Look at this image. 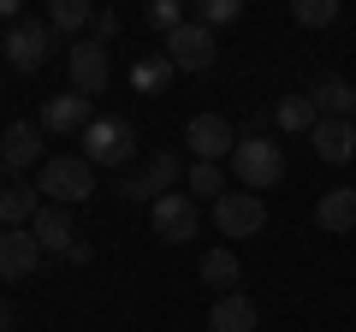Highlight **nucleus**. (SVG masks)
<instances>
[{
	"mask_svg": "<svg viewBox=\"0 0 356 332\" xmlns=\"http://www.w3.org/2000/svg\"><path fill=\"white\" fill-rule=\"evenodd\" d=\"M42 202L54 208H77L95 196V166L83 160V154H54V160H42V179H36Z\"/></svg>",
	"mask_w": 356,
	"mask_h": 332,
	"instance_id": "f257e3e1",
	"label": "nucleus"
},
{
	"mask_svg": "<svg viewBox=\"0 0 356 332\" xmlns=\"http://www.w3.org/2000/svg\"><path fill=\"white\" fill-rule=\"evenodd\" d=\"M83 160L95 166V172H125L131 160H137V125H131V119H95V125L83 131Z\"/></svg>",
	"mask_w": 356,
	"mask_h": 332,
	"instance_id": "f03ea898",
	"label": "nucleus"
},
{
	"mask_svg": "<svg viewBox=\"0 0 356 332\" xmlns=\"http://www.w3.org/2000/svg\"><path fill=\"white\" fill-rule=\"evenodd\" d=\"M232 172H238L243 190H273V184L285 179V154H280V142L261 137V131L238 137V149H232Z\"/></svg>",
	"mask_w": 356,
	"mask_h": 332,
	"instance_id": "7ed1b4c3",
	"label": "nucleus"
},
{
	"mask_svg": "<svg viewBox=\"0 0 356 332\" xmlns=\"http://www.w3.org/2000/svg\"><path fill=\"white\" fill-rule=\"evenodd\" d=\"M178 179H184V160H178L172 149H161V154H149V160H143L137 172H119V184H113V190L125 196V202H149V208H154V202H161V196L172 190Z\"/></svg>",
	"mask_w": 356,
	"mask_h": 332,
	"instance_id": "20e7f679",
	"label": "nucleus"
},
{
	"mask_svg": "<svg viewBox=\"0 0 356 332\" xmlns=\"http://www.w3.org/2000/svg\"><path fill=\"white\" fill-rule=\"evenodd\" d=\"M214 231L220 238H261L267 231V202L255 190H226L214 202Z\"/></svg>",
	"mask_w": 356,
	"mask_h": 332,
	"instance_id": "39448f33",
	"label": "nucleus"
},
{
	"mask_svg": "<svg viewBox=\"0 0 356 332\" xmlns=\"http://www.w3.org/2000/svg\"><path fill=\"white\" fill-rule=\"evenodd\" d=\"M149 219H154V238L161 243H191L196 231H202V208H196L191 190H166L161 202L149 208Z\"/></svg>",
	"mask_w": 356,
	"mask_h": 332,
	"instance_id": "423d86ee",
	"label": "nucleus"
},
{
	"mask_svg": "<svg viewBox=\"0 0 356 332\" xmlns=\"http://www.w3.org/2000/svg\"><path fill=\"white\" fill-rule=\"evenodd\" d=\"M6 60H13V72H42V65L54 60V30L36 24V18H18L13 30H6Z\"/></svg>",
	"mask_w": 356,
	"mask_h": 332,
	"instance_id": "0eeeda50",
	"label": "nucleus"
},
{
	"mask_svg": "<svg viewBox=\"0 0 356 332\" xmlns=\"http://www.w3.org/2000/svg\"><path fill=\"white\" fill-rule=\"evenodd\" d=\"M65 77H72L77 95H102L107 77H113V53L102 48V42H72V53H65Z\"/></svg>",
	"mask_w": 356,
	"mask_h": 332,
	"instance_id": "6e6552de",
	"label": "nucleus"
},
{
	"mask_svg": "<svg viewBox=\"0 0 356 332\" xmlns=\"http://www.w3.org/2000/svg\"><path fill=\"white\" fill-rule=\"evenodd\" d=\"M214 53H220L214 30L196 24V18H184V24L166 36V60H172L178 72H208V65H214Z\"/></svg>",
	"mask_w": 356,
	"mask_h": 332,
	"instance_id": "1a4fd4ad",
	"label": "nucleus"
},
{
	"mask_svg": "<svg viewBox=\"0 0 356 332\" xmlns=\"http://www.w3.org/2000/svg\"><path fill=\"white\" fill-rule=\"evenodd\" d=\"M42 131H54V137H83L89 125H95V107H89V95H48L42 101V119H36Z\"/></svg>",
	"mask_w": 356,
	"mask_h": 332,
	"instance_id": "9d476101",
	"label": "nucleus"
},
{
	"mask_svg": "<svg viewBox=\"0 0 356 332\" xmlns=\"http://www.w3.org/2000/svg\"><path fill=\"white\" fill-rule=\"evenodd\" d=\"M184 142H191L196 160H226V154L238 149V131H232L220 113H196L191 125H184Z\"/></svg>",
	"mask_w": 356,
	"mask_h": 332,
	"instance_id": "9b49d317",
	"label": "nucleus"
},
{
	"mask_svg": "<svg viewBox=\"0 0 356 332\" xmlns=\"http://www.w3.org/2000/svg\"><path fill=\"white\" fill-rule=\"evenodd\" d=\"M42 249L36 243V231H0V279L6 285H18V279H30V273L42 267Z\"/></svg>",
	"mask_w": 356,
	"mask_h": 332,
	"instance_id": "f8f14e48",
	"label": "nucleus"
},
{
	"mask_svg": "<svg viewBox=\"0 0 356 332\" xmlns=\"http://www.w3.org/2000/svg\"><path fill=\"white\" fill-rule=\"evenodd\" d=\"M42 137H48V131H42L36 119H13V125H6V137H0V160H6V172L42 166Z\"/></svg>",
	"mask_w": 356,
	"mask_h": 332,
	"instance_id": "ddd939ff",
	"label": "nucleus"
},
{
	"mask_svg": "<svg viewBox=\"0 0 356 332\" xmlns=\"http://www.w3.org/2000/svg\"><path fill=\"white\" fill-rule=\"evenodd\" d=\"M309 142H315V154L327 166H350L356 160V125L350 119H321V125L309 131Z\"/></svg>",
	"mask_w": 356,
	"mask_h": 332,
	"instance_id": "4468645a",
	"label": "nucleus"
},
{
	"mask_svg": "<svg viewBox=\"0 0 356 332\" xmlns=\"http://www.w3.org/2000/svg\"><path fill=\"white\" fill-rule=\"evenodd\" d=\"M309 101H315L321 119H356V83L327 72V77H315V83H309Z\"/></svg>",
	"mask_w": 356,
	"mask_h": 332,
	"instance_id": "2eb2a0df",
	"label": "nucleus"
},
{
	"mask_svg": "<svg viewBox=\"0 0 356 332\" xmlns=\"http://www.w3.org/2000/svg\"><path fill=\"white\" fill-rule=\"evenodd\" d=\"M255 326H261V308H255L243 291H226L214 308H208V332H255Z\"/></svg>",
	"mask_w": 356,
	"mask_h": 332,
	"instance_id": "dca6fc26",
	"label": "nucleus"
},
{
	"mask_svg": "<svg viewBox=\"0 0 356 332\" xmlns=\"http://www.w3.org/2000/svg\"><path fill=\"white\" fill-rule=\"evenodd\" d=\"M42 214V190L36 184H6V190H0V226L6 231H30V219Z\"/></svg>",
	"mask_w": 356,
	"mask_h": 332,
	"instance_id": "f3484780",
	"label": "nucleus"
},
{
	"mask_svg": "<svg viewBox=\"0 0 356 332\" xmlns=\"http://www.w3.org/2000/svg\"><path fill=\"white\" fill-rule=\"evenodd\" d=\"M315 226L332 231V238L356 231V190H344V184H339V190H327V196L315 202Z\"/></svg>",
	"mask_w": 356,
	"mask_h": 332,
	"instance_id": "a211bd4d",
	"label": "nucleus"
},
{
	"mask_svg": "<svg viewBox=\"0 0 356 332\" xmlns=\"http://www.w3.org/2000/svg\"><path fill=\"white\" fill-rule=\"evenodd\" d=\"M30 231H36V243H42V249H65V256H72V243H77L72 214H65V208H54V202H42V214L30 219Z\"/></svg>",
	"mask_w": 356,
	"mask_h": 332,
	"instance_id": "6ab92c4d",
	"label": "nucleus"
},
{
	"mask_svg": "<svg viewBox=\"0 0 356 332\" xmlns=\"http://www.w3.org/2000/svg\"><path fill=\"white\" fill-rule=\"evenodd\" d=\"M196 279L214 285V291L226 297L232 285H238V249H226V243H220V249H202V267H196Z\"/></svg>",
	"mask_w": 356,
	"mask_h": 332,
	"instance_id": "aec40b11",
	"label": "nucleus"
},
{
	"mask_svg": "<svg viewBox=\"0 0 356 332\" xmlns=\"http://www.w3.org/2000/svg\"><path fill=\"white\" fill-rule=\"evenodd\" d=\"M273 125H280V131H297V137H309V131L321 125V113H315V101H309V90H303V95H280Z\"/></svg>",
	"mask_w": 356,
	"mask_h": 332,
	"instance_id": "412c9836",
	"label": "nucleus"
},
{
	"mask_svg": "<svg viewBox=\"0 0 356 332\" xmlns=\"http://www.w3.org/2000/svg\"><path fill=\"white\" fill-rule=\"evenodd\" d=\"M89 24H95V6L89 0H54L48 6V30H60V36H77Z\"/></svg>",
	"mask_w": 356,
	"mask_h": 332,
	"instance_id": "4be33fe9",
	"label": "nucleus"
},
{
	"mask_svg": "<svg viewBox=\"0 0 356 332\" xmlns=\"http://www.w3.org/2000/svg\"><path fill=\"white\" fill-rule=\"evenodd\" d=\"M184 184H191V196H208V202L226 196V172H220V160H196L191 172H184Z\"/></svg>",
	"mask_w": 356,
	"mask_h": 332,
	"instance_id": "5701e85b",
	"label": "nucleus"
},
{
	"mask_svg": "<svg viewBox=\"0 0 356 332\" xmlns=\"http://www.w3.org/2000/svg\"><path fill=\"white\" fill-rule=\"evenodd\" d=\"M172 72H178V65L166 60V53H149V60H137V72H131V83H137L143 95H149V90H166V77H172Z\"/></svg>",
	"mask_w": 356,
	"mask_h": 332,
	"instance_id": "b1692460",
	"label": "nucleus"
},
{
	"mask_svg": "<svg viewBox=\"0 0 356 332\" xmlns=\"http://www.w3.org/2000/svg\"><path fill=\"white\" fill-rule=\"evenodd\" d=\"M291 18L303 30H327L332 18H339V0H291Z\"/></svg>",
	"mask_w": 356,
	"mask_h": 332,
	"instance_id": "393cba45",
	"label": "nucleus"
},
{
	"mask_svg": "<svg viewBox=\"0 0 356 332\" xmlns=\"http://www.w3.org/2000/svg\"><path fill=\"white\" fill-rule=\"evenodd\" d=\"M143 18H149V30L172 36V30L184 24V6H178V0H149V6H143Z\"/></svg>",
	"mask_w": 356,
	"mask_h": 332,
	"instance_id": "a878e982",
	"label": "nucleus"
},
{
	"mask_svg": "<svg viewBox=\"0 0 356 332\" xmlns=\"http://www.w3.org/2000/svg\"><path fill=\"white\" fill-rule=\"evenodd\" d=\"M243 6L238 0H202V13H196V24H208V30H220V24H232Z\"/></svg>",
	"mask_w": 356,
	"mask_h": 332,
	"instance_id": "bb28decb",
	"label": "nucleus"
},
{
	"mask_svg": "<svg viewBox=\"0 0 356 332\" xmlns=\"http://www.w3.org/2000/svg\"><path fill=\"white\" fill-rule=\"evenodd\" d=\"M113 36H119V13H102V6H95V24H89V42H102V48H107Z\"/></svg>",
	"mask_w": 356,
	"mask_h": 332,
	"instance_id": "cd10ccee",
	"label": "nucleus"
},
{
	"mask_svg": "<svg viewBox=\"0 0 356 332\" xmlns=\"http://www.w3.org/2000/svg\"><path fill=\"white\" fill-rule=\"evenodd\" d=\"M0 332H13V303L0 297Z\"/></svg>",
	"mask_w": 356,
	"mask_h": 332,
	"instance_id": "c85d7f7f",
	"label": "nucleus"
},
{
	"mask_svg": "<svg viewBox=\"0 0 356 332\" xmlns=\"http://www.w3.org/2000/svg\"><path fill=\"white\" fill-rule=\"evenodd\" d=\"M0 18H13V24H18V0H0Z\"/></svg>",
	"mask_w": 356,
	"mask_h": 332,
	"instance_id": "c756f323",
	"label": "nucleus"
},
{
	"mask_svg": "<svg viewBox=\"0 0 356 332\" xmlns=\"http://www.w3.org/2000/svg\"><path fill=\"white\" fill-rule=\"evenodd\" d=\"M0 48H6V36H0Z\"/></svg>",
	"mask_w": 356,
	"mask_h": 332,
	"instance_id": "7c9ffc66",
	"label": "nucleus"
},
{
	"mask_svg": "<svg viewBox=\"0 0 356 332\" xmlns=\"http://www.w3.org/2000/svg\"><path fill=\"white\" fill-rule=\"evenodd\" d=\"M0 166H6V160H0Z\"/></svg>",
	"mask_w": 356,
	"mask_h": 332,
	"instance_id": "2f4dec72",
	"label": "nucleus"
}]
</instances>
